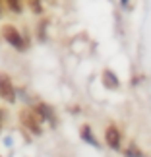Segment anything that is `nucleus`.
Here are the masks:
<instances>
[{
  "label": "nucleus",
  "mask_w": 151,
  "mask_h": 157,
  "mask_svg": "<svg viewBox=\"0 0 151 157\" xmlns=\"http://www.w3.org/2000/svg\"><path fill=\"white\" fill-rule=\"evenodd\" d=\"M0 97L8 103H14L16 101V91H14V83H12L10 76L0 72Z\"/></svg>",
  "instance_id": "nucleus-3"
},
{
  "label": "nucleus",
  "mask_w": 151,
  "mask_h": 157,
  "mask_svg": "<svg viewBox=\"0 0 151 157\" xmlns=\"http://www.w3.org/2000/svg\"><path fill=\"white\" fill-rule=\"evenodd\" d=\"M105 142L108 147L112 149H120V142H122V136H120V130L116 128V126H108V128L105 130Z\"/></svg>",
  "instance_id": "nucleus-4"
},
{
  "label": "nucleus",
  "mask_w": 151,
  "mask_h": 157,
  "mask_svg": "<svg viewBox=\"0 0 151 157\" xmlns=\"http://www.w3.org/2000/svg\"><path fill=\"white\" fill-rule=\"evenodd\" d=\"M81 138H83V142H87V144H91V146H95V147H99V142L95 140V136H93V132H91V128L85 124L81 128Z\"/></svg>",
  "instance_id": "nucleus-7"
},
{
  "label": "nucleus",
  "mask_w": 151,
  "mask_h": 157,
  "mask_svg": "<svg viewBox=\"0 0 151 157\" xmlns=\"http://www.w3.org/2000/svg\"><path fill=\"white\" fill-rule=\"evenodd\" d=\"M103 86H105L107 89H118L120 82H118V78H116V74H114L112 70L103 72Z\"/></svg>",
  "instance_id": "nucleus-6"
},
{
  "label": "nucleus",
  "mask_w": 151,
  "mask_h": 157,
  "mask_svg": "<svg viewBox=\"0 0 151 157\" xmlns=\"http://www.w3.org/2000/svg\"><path fill=\"white\" fill-rule=\"evenodd\" d=\"M20 120H21V124L25 126V128L31 130L35 136H39L41 132H43V130H41V122H43V120H41L37 117V113L31 111V109H23V111L20 113Z\"/></svg>",
  "instance_id": "nucleus-2"
},
{
  "label": "nucleus",
  "mask_w": 151,
  "mask_h": 157,
  "mask_svg": "<svg viewBox=\"0 0 151 157\" xmlns=\"http://www.w3.org/2000/svg\"><path fill=\"white\" fill-rule=\"evenodd\" d=\"M120 4H122V6H128V0H120Z\"/></svg>",
  "instance_id": "nucleus-12"
},
{
  "label": "nucleus",
  "mask_w": 151,
  "mask_h": 157,
  "mask_svg": "<svg viewBox=\"0 0 151 157\" xmlns=\"http://www.w3.org/2000/svg\"><path fill=\"white\" fill-rule=\"evenodd\" d=\"M6 2H8L10 10H14L16 14H20V12H21V2H20V0H6Z\"/></svg>",
  "instance_id": "nucleus-10"
},
{
  "label": "nucleus",
  "mask_w": 151,
  "mask_h": 157,
  "mask_svg": "<svg viewBox=\"0 0 151 157\" xmlns=\"http://www.w3.org/2000/svg\"><path fill=\"white\" fill-rule=\"evenodd\" d=\"M45 27H47V21H41V25H39V39L41 41L45 39Z\"/></svg>",
  "instance_id": "nucleus-11"
},
{
  "label": "nucleus",
  "mask_w": 151,
  "mask_h": 157,
  "mask_svg": "<svg viewBox=\"0 0 151 157\" xmlns=\"http://www.w3.org/2000/svg\"><path fill=\"white\" fill-rule=\"evenodd\" d=\"M124 155H126V157H142V151L136 147V144H132V146L124 151Z\"/></svg>",
  "instance_id": "nucleus-9"
},
{
  "label": "nucleus",
  "mask_w": 151,
  "mask_h": 157,
  "mask_svg": "<svg viewBox=\"0 0 151 157\" xmlns=\"http://www.w3.org/2000/svg\"><path fill=\"white\" fill-rule=\"evenodd\" d=\"M2 37L6 39V43L12 45L14 49H17V51H25V47H27L25 39L21 37V33L17 31L14 25H4V27H2Z\"/></svg>",
  "instance_id": "nucleus-1"
},
{
  "label": "nucleus",
  "mask_w": 151,
  "mask_h": 157,
  "mask_svg": "<svg viewBox=\"0 0 151 157\" xmlns=\"http://www.w3.org/2000/svg\"><path fill=\"white\" fill-rule=\"evenodd\" d=\"M29 8H31L33 14H41L43 12V4H41V0H27Z\"/></svg>",
  "instance_id": "nucleus-8"
},
{
  "label": "nucleus",
  "mask_w": 151,
  "mask_h": 157,
  "mask_svg": "<svg viewBox=\"0 0 151 157\" xmlns=\"http://www.w3.org/2000/svg\"><path fill=\"white\" fill-rule=\"evenodd\" d=\"M35 113H37V117L41 120H45V122H51V124H56V117H54V111H52V107L51 105H47V103H39L37 107L33 109Z\"/></svg>",
  "instance_id": "nucleus-5"
}]
</instances>
